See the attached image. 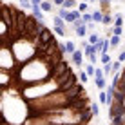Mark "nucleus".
Returning <instances> with one entry per match:
<instances>
[{
	"instance_id": "1",
	"label": "nucleus",
	"mask_w": 125,
	"mask_h": 125,
	"mask_svg": "<svg viewBox=\"0 0 125 125\" xmlns=\"http://www.w3.org/2000/svg\"><path fill=\"white\" fill-rule=\"evenodd\" d=\"M109 113H111V118H113V116H118V114H122L123 113V111H125V107H123V103H120V102H113V103H111V105H109Z\"/></svg>"
},
{
	"instance_id": "2",
	"label": "nucleus",
	"mask_w": 125,
	"mask_h": 125,
	"mask_svg": "<svg viewBox=\"0 0 125 125\" xmlns=\"http://www.w3.org/2000/svg\"><path fill=\"white\" fill-rule=\"evenodd\" d=\"M71 58H73V63H74V65H82V63H83V54H82V51H73L71 53Z\"/></svg>"
},
{
	"instance_id": "3",
	"label": "nucleus",
	"mask_w": 125,
	"mask_h": 125,
	"mask_svg": "<svg viewBox=\"0 0 125 125\" xmlns=\"http://www.w3.org/2000/svg\"><path fill=\"white\" fill-rule=\"evenodd\" d=\"M60 47L63 49V53H67V54H71L73 51L76 49V45H74V42H71V40H67L65 44H60Z\"/></svg>"
},
{
	"instance_id": "4",
	"label": "nucleus",
	"mask_w": 125,
	"mask_h": 125,
	"mask_svg": "<svg viewBox=\"0 0 125 125\" xmlns=\"http://www.w3.org/2000/svg\"><path fill=\"white\" fill-rule=\"evenodd\" d=\"M38 7H40L44 13H49L51 9H53V2H49V0H42V2L38 4Z\"/></svg>"
},
{
	"instance_id": "5",
	"label": "nucleus",
	"mask_w": 125,
	"mask_h": 125,
	"mask_svg": "<svg viewBox=\"0 0 125 125\" xmlns=\"http://www.w3.org/2000/svg\"><path fill=\"white\" fill-rule=\"evenodd\" d=\"M31 9H33V16L36 20H44V11H42L38 6H31Z\"/></svg>"
},
{
	"instance_id": "6",
	"label": "nucleus",
	"mask_w": 125,
	"mask_h": 125,
	"mask_svg": "<svg viewBox=\"0 0 125 125\" xmlns=\"http://www.w3.org/2000/svg\"><path fill=\"white\" fill-rule=\"evenodd\" d=\"M105 80H107L105 76H100V78H96V80H94L96 87H98V89H105V87H107V82H105Z\"/></svg>"
},
{
	"instance_id": "7",
	"label": "nucleus",
	"mask_w": 125,
	"mask_h": 125,
	"mask_svg": "<svg viewBox=\"0 0 125 125\" xmlns=\"http://www.w3.org/2000/svg\"><path fill=\"white\" fill-rule=\"evenodd\" d=\"M74 29H76V34H78L80 38L87 34V25H85V24H82V25H78V27H74Z\"/></svg>"
},
{
	"instance_id": "8",
	"label": "nucleus",
	"mask_w": 125,
	"mask_h": 125,
	"mask_svg": "<svg viewBox=\"0 0 125 125\" xmlns=\"http://www.w3.org/2000/svg\"><path fill=\"white\" fill-rule=\"evenodd\" d=\"M74 4H76V0H63L62 7H65V9H73V7H74Z\"/></svg>"
},
{
	"instance_id": "9",
	"label": "nucleus",
	"mask_w": 125,
	"mask_h": 125,
	"mask_svg": "<svg viewBox=\"0 0 125 125\" xmlns=\"http://www.w3.org/2000/svg\"><path fill=\"white\" fill-rule=\"evenodd\" d=\"M102 24L103 25H111V24H113V16H111V15H103L102 16Z\"/></svg>"
},
{
	"instance_id": "10",
	"label": "nucleus",
	"mask_w": 125,
	"mask_h": 125,
	"mask_svg": "<svg viewBox=\"0 0 125 125\" xmlns=\"http://www.w3.org/2000/svg\"><path fill=\"white\" fill-rule=\"evenodd\" d=\"M53 22H54V25H56V27H63V24H65V20H63V18H60V16L56 15V16H54V18H53Z\"/></svg>"
},
{
	"instance_id": "11",
	"label": "nucleus",
	"mask_w": 125,
	"mask_h": 125,
	"mask_svg": "<svg viewBox=\"0 0 125 125\" xmlns=\"http://www.w3.org/2000/svg\"><path fill=\"white\" fill-rule=\"evenodd\" d=\"M91 16H93V20H94V22H102V16H103V13H102V11H94Z\"/></svg>"
},
{
	"instance_id": "12",
	"label": "nucleus",
	"mask_w": 125,
	"mask_h": 125,
	"mask_svg": "<svg viewBox=\"0 0 125 125\" xmlns=\"http://www.w3.org/2000/svg\"><path fill=\"white\" fill-rule=\"evenodd\" d=\"M82 20H83V24L93 22V16H91V13H82Z\"/></svg>"
},
{
	"instance_id": "13",
	"label": "nucleus",
	"mask_w": 125,
	"mask_h": 125,
	"mask_svg": "<svg viewBox=\"0 0 125 125\" xmlns=\"http://www.w3.org/2000/svg\"><path fill=\"white\" fill-rule=\"evenodd\" d=\"M120 67H122V62H120V60L111 62V71H120Z\"/></svg>"
},
{
	"instance_id": "14",
	"label": "nucleus",
	"mask_w": 125,
	"mask_h": 125,
	"mask_svg": "<svg viewBox=\"0 0 125 125\" xmlns=\"http://www.w3.org/2000/svg\"><path fill=\"white\" fill-rule=\"evenodd\" d=\"M91 113H93V116L100 114V107H98V103H91Z\"/></svg>"
},
{
	"instance_id": "15",
	"label": "nucleus",
	"mask_w": 125,
	"mask_h": 125,
	"mask_svg": "<svg viewBox=\"0 0 125 125\" xmlns=\"http://www.w3.org/2000/svg\"><path fill=\"white\" fill-rule=\"evenodd\" d=\"M118 44H120V36H116V34H113V36H111V42H109V45L116 47Z\"/></svg>"
},
{
	"instance_id": "16",
	"label": "nucleus",
	"mask_w": 125,
	"mask_h": 125,
	"mask_svg": "<svg viewBox=\"0 0 125 125\" xmlns=\"http://www.w3.org/2000/svg\"><path fill=\"white\" fill-rule=\"evenodd\" d=\"M100 42V36H98L96 33H93L91 36H89V44H98Z\"/></svg>"
},
{
	"instance_id": "17",
	"label": "nucleus",
	"mask_w": 125,
	"mask_h": 125,
	"mask_svg": "<svg viewBox=\"0 0 125 125\" xmlns=\"http://www.w3.org/2000/svg\"><path fill=\"white\" fill-rule=\"evenodd\" d=\"M114 25H116V27H122V25H123V18H122V15H116V18H114Z\"/></svg>"
},
{
	"instance_id": "18",
	"label": "nucleus",
	"mask_w": 125,
	"mask_h": 125,
	"mask_svg": "<svg viewBox=\"0 0 125 125\" xmlns=\"http://www.w3.org/2000/svg\"><path fill=\"white\" fill-rule=\"evenodd\" d=\"M111 63H103V76H109L111 74Z\"/></svg>"
},
{
	"instance_id": "19",
	"label": "nucleus",
	"mask_w": 125,
	"mask_h": 125,
	"mask_svg": "<svg viewBox=\"0 0 125 125\" xmlns=\"http://www.w3.org/2000/svg\"><path fill=\"white\" fill-rule=\"evenodd\" d=\"M53 31L56 33L58 36H65V29H63V27H56V25H54V29H53Z\"/></svg>"
},
{
	"instance_id": "20",
	"label": "nucleus",
	"mask_w": 125,
	"mask_h": 125,
	"mask_svg": "<svg viewBox=\"0 0 125 125\" xmlns=\"http://www.w3.org/2000/svg\"><path fill=\"white\" fill-rule=\"evenodd\" d=\"M85 73H87V76H94V65H93V63H89V65H87Z\"/></svg>"
},
{
	"instance_id": "21",
	"label": "nucleus",
	"mask_w": 125,
	"mask_h": 125,
	"mask_svg": "<svg viewBox=\"0 0 125 125\" xmlns=\"http://www.w3.org/2000/svg\"><path fill=\"white\" fill-rule=\"evenodd\" d=\"M107 49H109V40H103V42H102V49H100V53H107Z\"/></svg>"
},
{
	"instance_id": "22",
	"label": "nucleus",
	"mask_w": 125,
	"mask_h": 125,
	"mask_svg": "<svg viewBox=\"0 0 125 125\" xmlns=\"http://www.w3.org/2000/svg\"><path fill=\"white\" fill-rule=\"evenodd\" d=\"M87 7H89V6H87V2H80L78 11H80V13H85V11H87Z\"/></svg>"
},
{
	"instance_id": "23",
	"label": "nucleus",
	"mask_w": 125,
	"mask_h": 125,
	"mask_svg": "<svg viewBox=\"0 0 125 125\" xmlns=\"http://www.w3.org/2000/svg\"><path fill=\"white\" fill-rule=\"evenodd\" d=\"M87 78H89V76H87V73H83V71H82V73H80V82H82V83H87V82H89Z\"/></svg>"
},
{
	"instance_id": "24",
	"label": "nucleus",
	"mask_w": 125,
	"mask_h": 125,
	"mask_svg": "<svg viewBox=\"0 0 125 125\" xmlns=\"http://www.w3.org/2000/svg\"><path fill=\"white\" fill-rule=\"evenodd\" d=\"M67 11H69V9H65V7H60V9H58V16H60V18H65Z\"/></svg>"
},
{
	"instance_id": "25",
	"label": "nucleus",
	"mask_w": 125,
	"mask_h": 125,
	"mask_svg": "<svg viewBox=\"0 0 125 125\" xmlns=\"http://www.w3.org/2000/svg\"><path fill=\"white\" fill-rule=\"evenodd\" d=\"M105 102H107V93L102 89L100 91V103H105Z\"/></svg>"
},
{
	"instance_id": "26",
	"label": "nucleus",
	"mask_w": 125,
	"mask_h": 125,
	"mask_svg": "<svg viewBox=\"0 0 125 125\" xmlns=\"http://www.w3.org/2000/svg\"><path fill=\"white\" fill-rule=\"evenodd\" d=\"M102 63H111V58L107 53H102Z\"/></svg>"
},
{
	"instance_id": "27",
	"label": "nucleus",
	"mask_w": 125,
	"mask_h": 125,
	"mask_svg": "<svg viewBox=\"0 0 125 125\" xmlns=\"http://www.w3.org/2000/svg\"><path fill=\"white\" fill-rule=\"evenodd\" d=\"M100 76H103V71H102V69H96V67H94V78H100Z\"/></svg>"
},
{
	"instance_id": "28",
	"label": "nucleus",
	"mask_w": 125,
	"mask_h": 125,
	"mask_svg": "<svg viewBox=\"0 0 125 125\" xmlns=\"http://www.w3.org/2000/svg\"><path fill=\"white\" fill-rule=\"evenodd\" d=\"M100 2H102V9H103V11H105V9H107V7H109V4H111V0H100Z\"/></svg>"
},
{
	"instance_id": "29",
	"label": "nucleus",
	"mask_w": 125,
	"mask_h": 125,
	"mask_svg": "<svg viewBox=\"0 0 125 125\" xmlns=\"http://www.w3.org/2000/svg\"><path fill=\"white\" fill-rule=\"evenodd\" d=\"M118 60H120V62H122V63L125 62V49H123V51H122V53H120V54H118Z\"/></svg>"
},
{
	"instance_id": "30",
	"label": "nucleus",
	"mask_w": 125,
	"mask_h": 125,
	"mask_svg": "<svg viewBox=\"0 0 125 125\" xmlns=\"http://www.w3.org/2000/svg\"><path fill=\"white\" fill-rule=\"evenodd\" d=\"M113 34L120 36V34H122V27H114V29H113Z\"/></svg>"
},
{
	"instance_id": "31",
	"label": "nucleus",
	"mask_w": 125,
	"mask_h": 125,
	"mask_svg": "<svg viewBox=\"0 0 125 125\" xmlns=\"http://www.w3.org/2000/svg\"><path fill=\"white\" fill-rule=\"evenodd\" d=\"M87 58H89V62H91L93 65L96 63V54H91V56H87Z\"/></svg>"
},
{
	"instance_id": "32",
	"label": "nucleus",
	"mask_w": 125,
	"mask_h": 125,
	"mask_svg": "<svg viewBox=\"0 0 125 125\" xmlns=\"http://www.w3.org/2000/svg\"><path fill=\"white\" fill-rule=\"evenodd\" d=\"M29 2H31V6H38V4H40L42 0H29Z\"/></svg>"
},
{
	"instance_id": "33",
	"label": "nucleus",
	"mask_w": 125,
	"mask_h": 125,
	"mask_svg": "<svg viewBox=\"0 0 125 125\" xmlns=\"http://www.w3.org/2000/svg\"><path fill=\"white\" fill-rule=\"evenodd\" d=\"M53 4H56V6H62V4H63V0H53Z\"/></svg>"
},
{
	"instance_id": "34",
	"label": "nucleus",
	"mask_w": 125,
	"mask_h": 125,
	"mask_svg": "<svg viewBox=\"0 0 125 125\" xmlns=\"http://www.w3.org/2000/svg\"><path fill=\"white\" fill-rule=\"evenodd\" d=\"M82 2H89V0H82Z\"/></svg>"
},
{
	"instance_id": "35",
	"label": "nucleus",
	"mask_w": 125,
	"mask_h": 125,
	"mask_svg": "<svg viewBox=\"0 0 125 125\" xmlns=\"http://www.w3.org/2000/svg\"><path fill=\"white\" fill-rule=\"evenodd\" d=\"M93 2H94V0H93Z\"/></svg>"
}]
</instances>
